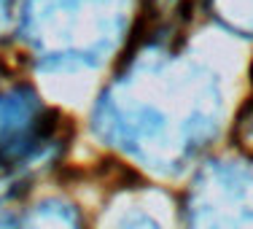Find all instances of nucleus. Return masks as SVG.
Here are the masks:
<instances>
[{
	"mask_svg": "<svg viewBox=\"0 0 253 229\" xmlns=\"http://www.w3.org/2000/svg\"><path fill=\"white\" fill-rule=\"evenodd\" d=\"M11 3H14V0H0V30L5 27V22H8V14H11Z\"/></svg>",
	"mask_w": 253,
	"mask_h": 229,
	"instance_id": "nucleus-8",
	"label": "nucleus"
},
{
	"mask_svg": "<svg viewBox=\"0 0 253 229\" xmlns=\"http://www.w3.org/2000/svg\"><path fill=\"white\" fill-rule=\"evenodd\" d=\"M221 22L240 35H253V0H210Z\"/></svg>",
	"mask_w": 253,
	"mask_h": 229,
	"instance_id": "nucleus-6",
	"label": "nucleus"
},
{
	"mask_svg": "<svg viewBox=\"0 0 253 229\" xmlns=\"http://www.w3.org/2000/svg\"><path fill=\"white\" fill-rule=\"evenodd\" d=\"M54 124L35 89L0 68V165H19L49 146Z\"/></svg>",
	"mask_w": 253,
	"mask_h": 229,
	"instance_id": "nucleus-4",
	"label": "nucleus"
},
{
	"mask_svg": "<svg viewBox=\"0 0 253 229\" xmlns=\"http://www.w3.org/2000/svg\"><path fill=\"white\" fill-rule=\"evenodd\" d=\"M0 229H81V216L68 202L46 200L19 213L3 216Z\"/></svg>",
	"mask_w": 253,
	"mask_h": 229,
	"instance_id": "nucleus-5",
	"label": "nucleus"
},
{
	"mask_svg": "<svg viewBox=\"0 0 253 229\" xmlns=\"http://www.w3.org/2000/svg\"><path fill=\"white\" fill-rule=\"evenodd\" d=\"M126 11L129 0H25L22 35L43 68H89L122 44Z\"/></svg>",
	"mask_w": 253,
	"mask_h": 229,
	"instance_id": "nucleus-2",
	"label": "nucleus"
},
{
	"mask_svg": "<svg viewBox=\"0 0 253 229\" xmlns=\"http://www.w3.org/2000/svg\"><path fill=\"white\" fill-rule=\"evenodd\" d=\"M234 143H237V148L243 154H248L253 159V97L245 102V108L240 111L237 122H234Z\"/></svg>",
	"mask_w": 253,
	"mask_h": 229,
	"instance_id": "nucleus-7",
	"label": "nucleus"
},
{
	"mask_svg": "<svg viewBox=\"0 0 253 229\" xmlns=\"http://www.w3.org/2000/svg\"><path fill=\"white\" fill-rule=\"evenodd\" d=\"M215 81L197 68L162 57L159 46L102 94L94 130L105 143L122 148L156 170L180 167L215 132Z\"/></svg>",
	"mask_w": 253,
	"mask_h": 229,
	"instance_id": "nucleus-1",
	"label": "nucleus"
},
{
	"mask_svg": "<svg viewBox=\"0 0 253 229\" xmlns=\"http://www.w3.org/2000/svg\"><path fill=\"white\" fill-rule=\"evenodd\" d=\"M122 229H159V227L151 224V221H146V219H137V221H129V224H124Z\"/></svg>",
	"mask_w": 253,
	"mask_h": 229,
	"instance_id": "nucleus-9",
	"label": "nucleus"
},
{
	"mask_svg": "<svg viewBox=\"0 0 253 229\" xmlns=\"http://www.w3.org/2000/svg\"><path fill=\"white\" fill-rule=\"evenodd\" d=\"M189 229H253V173L213 162L189 191Z\"/></svg>",
	"mask_w": 253,
	"mask_h": 229,
	"instance_id": "nucleus-3",
	"label": "nucleus"
}]
</instances>
